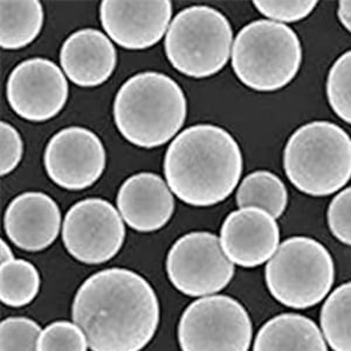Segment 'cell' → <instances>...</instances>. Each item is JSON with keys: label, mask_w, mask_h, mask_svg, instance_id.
I'll return each instance as SVG.
<instances>
[{"label": "cell", "mask_w": 351, "mask_h": 351, "mask_svg": "<svg viewBox=\"0 0 351 351\" xmlns=\"http://www.w3.org/2000/svg\"><path fill=\"white\" fill-rule=\"evenodd\" d=\"M326 92L332 112L351 125V49L339 56L330 68Z\"/></svg>", "instance_id": "23"}, {"label": "cell", "mask_w": 351, "mask_h": 351, "mask_svg": "<svg viewBox=\"0 0 351 351\" xmlns=\"http://www.w3.org/2000/svg\"><path fill=\"white\" fill-rule=\"evenodd\" d=\"M124 239L123 218L108 200H80L66 213L62 226L64 247L80 263H107L120 252Z\"/></svg>", "instance_id": "10"}, {"label": "cell", "mask_w": 351, "mask_h": 351, "mask_svg": "<svg viewBox=\"0 0 351 351\" xmlns=\"http://www.w3.org/2000/svg\"><path fill=\"white\" fill-rule=\"evenodd\" d=\"M165 266L172 286L192 298L219 293L234 276V265L211 232L180 237L170 248Z\"/></svg>", "instance_id": "9"}, {"label": "cell", "mask_w": 351, "mask_h": 351, "mask_svg": "<svg viewBox=\"0 0 351 351\" xmlns=\"http://www.w3.org/2000/svg\"><path fill=\"white\" fill-rule=\"evenodd\" d=\"M44 8L38 0L0 1V46L8 51L26 47L44 26Z\"/></svg>", "instance_id": "19"}, {"label": "cell", "mask_w": 351, "mask_h": 351, "mask_svg": "<svg viewBox=\"0 0 351 351\" xmlns=\"http://www.w3.org/2000/svg\"><path fill=\"white\" fill-rule=\"evenodd\" d=\"M14 258L12 250L8 246L4 239L0 240V265L12 261Z\"/></svg>", "instance_id": "30"}, {"label": "cell", "mask_w": 351, "mask_h": 351, "mask_svg": "<svg viewBox=\"0 0 351 351\" xmlns=\"http://www.w3.org/2000/svg\"><path fill=\"white\" fill-rule=\"evenodd\" d=\"M60 64L76 86L97 87L110 79L117 64L115 46L104 33L84 28L72 33L60 49Z\"/></svg>", "instance_id": "17"}, {"label": "cell", "mask_w": 351, "mask_h": 351, "mask_svg": "<svg viewBox=\"0 0 351 351\" xmlns=\"http://www.w3.org/2000/svg\"><path fill=\"white\" fill-rule=\"evenodd\" d=\"M220 243L232 263L243 268L258 267L278 251L279 225L261 208H239L223 220Z\"/></svg>", "instance_id": "14"}, {"label": "cell", "mask_w": 351, "mask_h": 351, "mask_svg": "<svg viewBox=\"0 0 351 351\" xmlns=\"http://www.w3.org/2000/svg\"><path fill=\"white\" fill-rule=\"evenodd\" d=\"M327 220L336 239L351 246V186L336 195L329 204Z\"/></svg>", "instance_id": "27"}, {"label": "cell", "mask_w": 351, "mask_h": 351, "mask_svg": "<svg viewBox=\"0 0 351 351\" xmlns=\"http://www.w3.org/2000/svg\"><path fill=\"white\" fill-rule=\"evenodd\" d=\"M253 351H328L317 324L300 314H280L260 328Z\"/></svg>", "instance_id": "18"}, {"label": "cell", "mask_w": 351, "mask_h": 351, "mask_svg": "<svg viewBox=\"0 0 351 351\" xmlns=\"http://www.w3.org/2000/svg\"><path fill=\"white\" fill-rule=\"evenodd\" d=\"M74 324L92 351H141L160 324L158 298L143 276L108 268L89 276L73 301Z\"/></svg>", "instance_id": "1"}, {"label": "cell", "mask_w": 351, "mask_h": 351, "mask_svg": "<svg viewBox=\"0 0 351 351\" xmlns=\"http://www.w3.org/2000/svg\"><path fill=\"white\" fill-rule=\"evenodd\" d=\"M170 0H104L101 24L114 43L130 51H142L160 43L171 21Z\"/></svg>", "instance_id": "13"}, {"label": "cell", "mask_w": 351, "mask_h": 351, "mask_svg": "<svg viewBox=\"0 0 351 351\" xmlns=\"http://www.w3.org/2000/svg\"><path fill=\"white\" fill-rule=\"evenodd\" d=\"M60 228V208L44 192H24L5 211L6 236L23 251H44L56 241Z\"/></svg>", "instance_id": "15"}, {"label": "cell", "mask_w": 351, "mask_h": 351, "mask_svg": "<svg viewBox=\"0 0 351 351\" xmlns=\"http://www.w3.org/2000/svg\"><path fill=\"white\" fill-rule=\"evenodd\" d=\"M40 289V274L33 263L13 259L0 265V300L8 307L31 304Z\"/></svg>", "instance_id": "22"}, {"label": "cell", "mask_w": 351, "mask_h": 351, "mask_svg": "<svg viewBox=\"0 0 351 351\" xmlns=\"http://www.w3.org/2000/svg\"><path fill=\"white\" fill-rule=\"evenodd\" d=\"M0 138H1V162L0 173L6 176L14 170L21 163L24 154V142L21 134L13 125L1 121L0 123Z\"/></svg>", "instance_id": "28"}, {"label": "cell", "mask_w": 351, "mask_h": 351, "mask_svg": "<svg viewBox=\"0 0 351 351\" xmlns=\"http://www.w3.org/2000/svg\"><path fill=\"white\" fill-rule=\"evenodd\" d=\"M337 16L341 24L347 28L351 33V1L350 0H342L339 3L337 8Z\"/></svg>", "instance_id": "29"}, {"label": "cell", "mask_w": 351, "mask_h": 351, "mask_svg": "<svg viewBox=\"0 0 351 351\" xmlns=\"http://www.w3.org/2000/svg\"><path fill=\"white\" fill-rule=\"evenodd\" d=\"M107 154L100 137L84 127H68L56 132L45 149L48 177L58 186L80 191L100 180Z\"/></svg>", "instance_id": "11"}, {"label": "cell", "mask_w": 351, "mask_h": 351, "mask_svg": "<svg viewBox=\"0 0 351 351\" xmlns=\"http://www.w3.org/2000/svg\"><path fill=\"white\" fill-rule=\"evenodd\" d=\"M265 279L278 302L294 309H307L329 294L335 282V263L317 240L291 237L268 261Z\"/></svg>", "instance_id": "6"}, {"label": "cell", "mask_w": 351, "mask_h": 351, "mask_svg": "<svg viewBox=\"0 0 351 351\" xmlns=\"http://www.w3.org/2000/svg\"><path fill=\"white\" fill-rule=\"evenodd\" d=\"M41 328L27 317H8L0 324V351H38Z\"/></svg>", "instance_id": "24"}, {"label": "cell", "mask_w": 351, "mask_h": 351, "mask_svg": "<svg viewBox=\"0 0 351 351\" xmlns=\"http://www.w3.org/2000/svg\"><path fill=\"white\" fill-rule=\"evenodd\" d=\"M116 202L129 228L145 233L164 228L175 211L171 189L160 176L152 172L129 177L121 185Z\"/></svg>", "instance_id": "16"}, {"label": "cell", "mask_w": 351, "mask_h": 351, "mask_svg": "<svg viewBox=\"0 0 351 351\" xmlns=\"http://www.w3.org/2000/svg\"><path fill=\"white\" fill-rule=\"evenodd\" d=\"M68 82L58 64L44 58L27 59L8 76L6 96L13 112L24 120L45 122L67 104Z\"/></svg>", "instance_id": "12"}, {"label": "cell", "mask_w": 351, "mask_h": 351, "mask_svg": "<svg viewBox=\"0 0 351 351\" xmlns=\"http://www.w3.org/2000/svg\"><path fill=\"white\" fill-rule=\"evenodd\" d=\"M304 59L294 29L271 21H256L238 33L232 68L246 87L256 92L280 90L295 79Z\"/></svg>", "instance_id": "5"}, {"label": "cell", "mask_w": 351, "mask_h": 351, "mask_svg": "<svg viewBox=\"0 0 351 351\" xmlns=\"http://www.w3.org/2000/svg\"><path fill=\"white\" fill-rule=\"evenodd\" d=\"M284 169L304 195L330 196L351 180V137L329 121L304 124L286 143Z\"/></svg>", "instance_id": "4"}, {"label": "cell", "mask_w": 351, "mask_h": 351, "mask_svg": "<svg viewBox=\"0 0 351 351\" xmlns=\"http://www.w3.org/2000/svg\"><path fill=\"white\" fill-rule=\"evenodd\" d=\"M84 331L75 324L56 321L41 331L38 351H87Z\"/></svg>", "instance_id": "25"}, {"label": "cell", "mask_w": 351, "mask_h": 351, "mask_svg": "<svg viewBox=\"0 0 351 351\" xmlns=\"http://www.w3.org/2000/svg\"><path fill=\"white\" fill-rule=\"evenodd\" d=\"M263 16L279 24L304 21L317 6V1H263L253 3Z\"/></svg>", "instance_id": "26"}, {"label": "cell", "mask_w": 351, "mask_h": 351, "mask_svg": "<svg viewBox=\"0 0 351 351\" xmlns=\"http://www.w3.org/2000/svg\"><path fill=\"white\" fill-rule=\"evenodd\" d=\"M233 29L228 18L210 6L180 11L169 26L164 48L176 71L193 79L219 73L231 56Z\"/></svg>", "instance_id": "7"}, {"label": "cell", "mask_w": 351, "mask_h": 351, "mask_svg": "<svg viewBox=\"0 0 351 351\" xmlns=\"http://www.w3.org/2000/svg\"><path fill=\"white\" fill-rule=\"evenodd\" d=\"M321 328L334 351H351V281L331 293L321 309Z\"/></svg>", "instance_id": "21"}, {"label": "cell", "mask_w": 351, "mask_h": 351, "mask_svg": "<svg viewBox=\"0 0 351 351\" xmlns=\"http://www.w3.org/2000/svg\"><path fill=\"white\" fill-rule=\"evenodd\" d=\"M169 188L191 206L226 199L239 184L243 154L234 137L213 124H197L176 136L164 157Z\"/></svg>", "instance_id": "2"}, {"label": "cell", "mask_w": 351, "mask_h": 351, "mask_svg": "<svg viewBox=\"0 0 351 351\" xmlns=\"http://www.w3.org/2000/svg\"><path fill=\"white\" fill-rule=\"evenodd\" d=\"M236 199L240 208H261L276 219L287 208L288 192L278 176L266 170H258L243 178Z\"/></svg>", "instance_id": "20"}, {"label": "cell", "mask_w": 351, "mask_h": 351, "mask_svg": "<svg viewBox=\"0 0 351 351\" xmlns=\"http://www.w3.org/2000/svg\"><path fill=\"white\" fill-rule=\"evenodd\" d=\"M253 326L248 311L228 295H211L190 304L178 324L182 351H248Z\"/></svg>", "instance_id": "8"}, {"label": "cell", "mask_w": 351, "mask_h": 351, "mask_svg": "<svg viewBox=\"0 0 351 351\" xmlns=\"http://www.w3.org/2000/svg\"><path fill=\"white\" fill-rule=\"evenodd\" d=\"M116 128L140 148L164 145L180 132L188 114L183 89L170 76L142 72L121 86L114 101Z\"/></svg>", "instance_id": "3"}]
</instances>
